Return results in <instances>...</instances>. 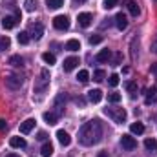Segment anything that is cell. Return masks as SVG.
<instances>
[{
	"instance_id": "6da1fadb",
	"label": "cell",
	"mask_w": 157,
	"mask_h": 157,
	"mask_svg": "<svg viewBox=\"0 0 157 157\" xmlns=\"http://www.w3.org/2000/svg\"><path fill=\"white\" fill-rule=\"evenodd\" d=\"M101 139H102V124L97 119L88 121V122H84L80 126V130H78V143L82 146H93Z\"/></svg>"
},
{
	"instance_id": "7a4b0ae2",
	"label": "cell",
	"mask_w": 157,
	"mask_h": 157,
	"mask_svg": "<svg viewBox=\"0 0 157 157\" xmlns=\"http://www.w3.org/2000/svg\"><path fill=\"white\" fill-rule=\"evenodd\" d=\"M104 113L110 115L117 124H122V122L126 121V110H124V108H106Z\"/></svg>"
},
{
	"instance_id": "3957f363",
	"label": "cell",
	"mask_w": 157,
	"mask_h": 157,
	"mask_svg": "<svg viewBox=\"0 0 157 157\" xmlns=\"http://www.w3.org/2000/svg\"><path fill=\"white\" fill-rule=\"evenodd\" d=\"M48 84H49V71H48V70H42V71H40L39 82L35 84V91H37V93H42V91L48 88Z\"/></svg>"
},
{
	"instance_id": "277c9868",
	"label": "cell",
	"mask_w": 157,
	"mask_h": 157,
	"mask_svg": "<svg viewBox=\"0 0 157 157\" xmlns=\"http://www.w3.org/2000/svg\"><path fill=\"white\" fill-rule=\"evenodd\" d=\"M53 26H55L59 31H66V29L70 28V18H68L66 15H57V17L53 18Z\"/></svg>"
},
{
	"instance_id": "5b68a950",
	"label": "cell",
	"mask_w": 157,
	"mask_h": 157,
	"mask_svg": "<svg viewBox=\"0 0 157 157\" xmlns=\"http://www.w3.org/2000/svg\"><path fill=\"white\" fill-rule=\"evenodd\" d=\"M22 84H24V80H22L20 75L11 73V75H7V77H6V86H7V88H11V90H18Z\"/></svg>"
},
{
	"instance_id": "8992f818",
	"label": "cell",
	"mask_w": 157,
	"mask_h": 157,
	"mask_svg": "<svg viewBox=\"0 0 157 157\" xmlns=\"http://www.w3.org/2000/svg\"><path fill=\"white\" fill-rule=\"evenodd\" d=\"M121 146L130 152V150H135V148H137V141H135L132 135H122V137H121Z\"/></svg>"
},
{
	"instance_id": "52a82bcc",
	"label": "cell",
	"mask_w": 157,
	"mask_h": 157,
	"mask_svg": "<svg viewBox=\"0 0 157 157\" xmlns=\"http://www.w3.org/2000/svg\"><path fill=\"white\" fill-rule=\"evenodd\" d=\"M42 35H44V26H42L40 22L31 24V28H29V37H31V39H35V40H39Z\"/></svg>"
},
{
	"instance_id": "ba28073f",
	"label": "cell",
	"mask_w": 157,
	"mask_h": 157,
	"mask_svg": "<svg viewBox=\"0 0 157 157\" xmlns=\"http://www.w3.org/2000/svg\"><path fill=\"white\" fill-rule=\"evenodd\" d=\"M17 22H18V18H17V17H11V15H7V17L2 18V26H4V29H13V28L17 26Z\"/></svg>"
},
{
	"instance_id": "9c48e42d",
	"label": "cell",
	"mask_w": 157,
	"mask_h": 157,
	"mask_svg": "<svg viewBox=\"0 0 157 157\" xmlns=\"http://www.w3.org/2000/svg\"><path fill=\"white\" fill-rule=\"evenodd\" d=\"M64 104H66V93L62 91V93H59V95H57V99H55L57 115H60V113H62V108H64Z\"/></svg>"
},
{
	"instance_id": "30bf717a",
	"label": "cell",
	"mask_w": 157,
	"mask_h": 157,
	"mask_svg": "<svg viewBox=\"0 0 157 157\" xmlns=\"http://www.w3.org/2000/svg\"><path fill=\"white\" fill-rule=\"evenodd\" d=\"M57 139H59V143H60L62 146H70V144H71V137H70L68 132H64V130H59V132H57Z\"/></svg>"
},
{
	"instance_id": "8fae6325",
	"label": "cell",
	"mask_w": 157,
	"mask_h": 157,
	"mask_svg": "<svg viewBox=\"0 0 157 157\" xmlns=\"http://www.w3.org/2000/svg\"><path fill=\"white\" fill-rule=\"evenodd\" d=\"M78 26H82V28H88L90 24H91V20H93V17H91V13H78Z\"/></svg>"
},
{
	"instance_id": "7c38bea8",
	"label": "cell",
	"mask_w": 157,
	"mask_h": 157,
	"mask_svg": "<svg viewBox=\"0 0 157 157\" xmlns=\"http://www.w3.org/2000/svg\"><path fill=\"white\" fill-rule=\"evenodd\" d=\"M35 119H26L22 124H20V133H29L33 128H35Z\"/></svg>"
},
{
	"instance_id": "4fadbf2b",
	"label": "cell",
	"mask_w": 157,
	"mask_h": 157,
	"mask_svg": "<svg viewBox=\"0 0 157 157\" xmlns=\"http://www.w3.org/2000/svg\"><path fill=\"white\" fill-rule=\"evenodd\" d=\"M77 66H78V59L77 57H70V59L64 60V71H73Z\"/></svg>"
},
{
	"instance_id": "5bb4252c",
	"label": "cell",
	"mask_w": 157,
	"mask_h": 157,
	"mask_svg": "<svg viewBox=\"0 0 157 157\" xmlns=\"http://www.w3.org/2000/svg\"><path fill=\"white\" fill-rule=\"evenodd\" d=\"M101 99H102V91H101V90H90V91H88V101H90V102L95 104V102H99Z\"/></svg>"
},
{
	"instance_id": "9a60e30c",
	"label": "cell",
	"mask_w": 157,
	"mask_h": 157,
	"mask_svg": "<svg viewBox=\"0 0 157 157\" xmlns=\"http://www.w3.org/2000/svg\"><path fill=\"white\" fill-rule=\"evenodd\" d=\"M110 57H112V51H110V49H101V51L97 53L95 60H97V62H108Z\"/></svg>"
},
{
	"instance_id": "2e32d148",
	"label": "cell",
	"mask_w": 157,
	"mask_h": 157,
	"mask_svg": "<svg viewBox=\"0 0 157 157\" xmlns=\"http://www.w3.org/2000/svg\"><path fill=\"white\" fill-rule=\"evenodd\" d=\"M115 24H117V28L122 31V29H126V26H128V20H126V15H122V13H117L115 15Z\"/></svg>"
},
{
	"instance_id": "e0dca14e",
	"label": "cell",
	"mask_w": 157,
	"mask_h": 157,
	"mask_svg": "<svg viewBox=\"0 0 157 157\" xmlns=\"http://www.w3.org/2000/svg\"><path fill=\"white\" fill-rule=\"evenodd\" d=\"M9 144L13 148H26V139L24 137H11L9 139Z\"/></svg>"
},
{
	"instance_id": "ac0fdd59",
	"label": "cell",
	"mask_w": 157,
	"mask_h": 157,
	"mask_svg": "<svg viewBox=\"0 0 157 157\" xmlns=\"http://www.w3.org/2000/svg\"><path fill=\"white\" fill-rule=\"evenodd\" d=\"M126 6H128V11H130L132 17H137L139 15V6H137L135 0H126Z\"/></svg>"
},
{
	"instance_id": "d6986e66",
	"label": "cell",
	"mask_w": 157,
	"mask_h": 157,
	"mask_svg": "<svg viewBox=\"0 0 157 157\" xmlns=\"http://www.w3.org/2000/svg\"><path fill=\"white\" fill-rule=\"evenodd\" d=\"M66 49H68V51H78V49H80V42H78L77 39L68 40V42H66Z\"/></svg>"
},
{
	"instance_id": "ffe728a7",
	"label": "cell",
	"mask_w": 157,
	"mask_h": 157,
	"mask_svg": "<svg viewBox=\"0 0 157 157\" xmlns=\"http://www.w3.org/2000/svg\"><path fill=\"white\" fill-rule=\"evenodd\" d=\"M40 154H42V157H49L53 154V144L51 143H44L42 148H40Z\"/></svg>"
},
{
	"instance_id": "44dd1931",
	"label": "cell",
	"mask_w": 157,
	"mask_h": 157,
	"mask_svg": "<svg viewBox=\"0 0 157 157\" xmlns=\"http://www.w3.org/2000/svg\"><path fill=\"white\" fill-rule=\"evenodd\" d=\"M130 132H132V133H135V135L144 133V126H143V122H133V124L130 126Z\"/></svg>"
},
{
	"instance_id": "7402d4cb",
	"label": "cell",
	"mask_w": 157,
	"mask_h": 157,
	"mask_svg": "<svg viewBox=\"0 0 157 157\" xmlns=\"http://www.w3.org/2000/svg\"><path fill=\"white\" fill-rule=\"evenodd\" d=\"M144 146H146V150H148L150 154H155L157 152V141L155 139H146V141H144Z\"/></svg>"
},
{
	"instance_id": "603a6c76",
	"label": "cell",
	"mask_w": 157,
	"mask_h": 157,
	"mask_svg": "<svg viewBox=\"0 0 157 157\" xmlns=\"http://www.w3.org/2000/svg\"><path fill=\"white\" fill-rule=\"evenodd\" d=\"M44 121H46L48 124H57L59 115H57V113H53V112H46V113H44Z\"/></svg>"
},
{
	"instance_id": "cb8c5ba5",
	"label": "cell",
	"mask_w": 157,
	"mask_h": 157,
	"mask_svg": "<svg viewBox=\"0 0 157 157\" xmlns=\"http://www.w3.org/2000/svg\"><path fill=\"white\" fill-rule=\"evenodd\" d=\"M9 64L15 66V68H18V66L24 64V59H22L20 55H11V57H9Z\"/></svg>"
},
{
	"instance_id": "d4e9b609",
	"label": "cell",
	"mask_w": 157,
	"mask_h": 157,
	"mask_svg": "<svg viewBox=\"0 0 157 157\" xmlns=\"http://www.w3.org/2000/svg\"><path fill=\"white\" fill-rule=\"evenodd\" d=\"M42 60H44L46 64H49V66H51V64H55V60H57V59H55V55H53V53L46 51V53H42Z\"/></svg>"
},
{
	"instance_id": "484cf974",
	"label": "cell",
	"mask_w": 157,
	"mask_h": 157,
	"mask_svg": "<svg viewBox=\"0 0 157 157\" xmlns=\"http://www.w3.org/2000/svg\"><path fill=\"white\" fill-rule=\"evenodd\" d=\"M46 4H48V9H59L62 7L64 0H46Z\"/></svg>"
},
{
	"instance_id": "4316f807",
	"label": "cell",
	"mask_w": 157,
	"mask_h": 157,
	"mask_svg": "<svg viewBox=\"0 0 157 157\" xmlns=\"http://www.w3.org/2000/svg\"><path fill=\"white\" fill-rule=\"evenodd\" d=\"M77 80H78V82H82V84H86V82L90 80V73H88L86 70H80V71H78V75H77Z\"/></svg>"
},
{
	"instance_id": "83f0119b",
	"label": "cell",
	"mask_w": 157,
	"mask_h": 157,
	"mask_svg": "<svg viewBox=\"0 0 157 157\" xmlns=\"http://www.w3.org/2000/svg\"><path fill=\"white\" fill-rule=\"evenodd\" d=\"M17 39H18V44H28L31 37H29V33H28V31H20Z\"/></svg>"
},
{
	"instance_id": "f1b7e54d",
	"label": "cell",
	"mask_w": 157,
	"mask_h": 157,
	"mask_svg": "<svg viewBox=\"0 0 157 157\" xmlns=\"http://www.w3.org/2000/svg\"><path fill=\"white\" fill-rule=\"evenodd\" d=\"M124 88L132 93V95H135V91H137V84L133 82V80H128V82H124Z\"/></svg>"
},
{
	"instance_id": "f546056e",
	"label": "cell",
	"mask_w": 157,
	"mask_h": 157,
	"mask_svg": "<svg viewBox=\"0 0 157 157\" xmlns=\"http://www.w3.org/2000/svg\"><path fill=\"white\" fill-rule=\"evenodd\" d=\"M9 44H11L9 37H0V51H6L9 48Z\"/></svg>"
},
{
	"instance_id": "4dcf8cb0",
	"label": "cell",
	"mask_w": 157,
	"mask_h": 157,
	"mask_svg": "<svg viewBox=\"0 0 157 157\" xmlns=\"http://www.w3.org/2000/svg\"><path fill=\"white\" fill-rule=\"evenodd\" d=\"M24 7H26V11H35L37 9V0H26Z\"/></svg>"
},
{
	"instance_id": "1f68e13d",
	"label": "cell",
	"mask_w": 157,
	"mask_h": 157,
	"mask_svg": "<svg viewBox=\"0 0 157 157\" xmlns=\"http://www.w3.org/2000/svg\"><path fill=\"white\" fill-rule=\"evenodd\" d=\"M104 77H106V73H104L102 70H97V71L93 73V80H97V82H101V80H104Z\"/></svg>"
},
{
	"instance_id": "d6a6232c",
	"label": "cell",
	"mask_w": 157,
	"mask_h": 157,
	"mask_svg": "<svg viewBox=\"0 0 157 157\" xmlns=\"http://www.w3.org/2000/svg\"><path fill=\"white\" fill-rule=\"evenodd\" d=\"M108 84H110V86H113V88L117 86V84H119V75H117V73L110 75V78H108Z\"/></svg>"
},
{
	"instance_id": "836d02e7",
	"label": "cell",
	"mask_w": 157,
	"mask_h": 157,
	"mask_svg": "<svg viewBox=\"0 0 157 157\" xmlns=\"http://www.w3.org/2000/svg\"><path fill=\"white\" fill-rule=\"evenodd\" d=\"M117 2L119 0H104V7H106V9H112V7L117 6Z\"/></svg>"
},
{
	"instance_id": "e575fe53",
	"label": "cell",
	"mask_w": 157,
	"mask_h": 157,
	"mask_svg": "<svg viewBox=\"0 0 157 157\" xmlns=\"http://www.w3.org/2000/svg\"><path fill=\"white\" fill-rule=\"evenodd\" d=\"M108 101H110V102H119V101H121V95H119V93H110V95H108Z\"/></svg>"
},
{
	"instance_id": "d590c367",
	"label": "cell",
	"mask_w": 157,
	"mask_h": 157,
	"mask_svg": "<svg viewBox=\"0 0 157 157\" xmlns=\"http://www.w3.org/2000/svg\"><path fill=\"white\" fill-rule=\"evenodd\" d=\"M99 42H102V37L101 35H93V37H90V44L93 46V44H99Z\"/></svg>"
},
{
	"instance_id": "8d00e7d4",
	"label": "cell",
	"mask_w": 157,
	"mask_h": 157,
	"mask_svg": "<svg viewBox=\"0 0 157 157\" xmlns=\"http://www.w3.org/2000/svg\"><path fill=\"white\" fill-rule=\"evenodd\" d=\"M121 59H122V55L117 53V55H115V59H113V64H121Z\"/></svg>"
},
{
	"instance_id": "74e56055",
	"label": "cell",
	"mask_w": 157,
	"mask_h": 157,
	"mask_svg": "<svg viewBox=\"0 0 157 157\" xmlns=\"http://www.w3.org/2000/svg\"><path fill=\"white\" fill-rule=\"evenodd\" d=\"M7 128V122H6V119H0V130H6Z\"/></svg>"
},
{
	"instance_id": "f35d334b",
	"label": "cell",
	"mask_w": 157,
	"mask_h": 157,
	"mask_svg": "<svg viewBox=\"0 0 157 157\" xmlns=\"http://www.w3.org/2000/svg\"><path fill=\"white\" fill-rule=\"evenodd\" d=\"M152 51H154V53H157V37L154 39V42H152Z\"/></svg>"
},
{
	"instance_id": "ab89813d",
	"label": "cell",
	"mask_w": 157,
	"mask_h": 157,
	"mask_svg": "<svg viewBox=\"0 0 157 157\" xmlns=\"http://www.w3.org/2000/svg\"><path fill=\"white\" fill-rule=\"evenodd\" d=\"M37 139H39V141H46V133H44V132H39Z\"/></svg>"
},
{
	"instance_id": "60d3db41",
	"label": "cell",
	"mask_w": 157,
	"mask_h": 157,
	"mask_svg": "<svg viewBox=\"0 0 157 157\" xmlns=\"http://www.w3.org/2000/svg\"><path fill=\"white\" fill-rule=\"evenodd\" d=\"M75 102H77L78 106H84V99H82V97H77V99H75Z\"/></svg>"
},
{
	"instance_id": "b9f144b4",
	"label": "cell",
	"mask_w": 157,
	"mask_h": 157,
	"mask_svg": "<svg viewBox=\"0 0 157 157\" xmlns=\"http://www.w3.org/2000/svg\"><path fill=\"white\" fill-rule=\"evenodd\" d=\"M84 2H86V0H73V4H75V6H80V4H84Z\"/></svg>"
},
{
	"instance_id": "7bdbcfd3",
	"label": "cell",
	"mask_w": 157,
	"mask_h": 157,
	"mask_svg": "<svg viewBox=\"0 0 157 157\" xmlns=\"http://www.w3.org/2000/svg\"><path fill=\"white\" fill-rule=\"evenodd\" d=\"M97 157H108V152H101Z\"/></svg>"
},
{
	"instance_id": "ee69618b",
	"label": "cell",
	"mask_w": 157,
	"mask_h": 157,
	"mask_svg": "<svg viewBox=\"0 0 157 157\" xmlns=\"http://www.w3.org/2000/svg\"><path fill=\"white\" fill-rule=\"evenodd\" d=\"M6 157H20V155H17V154H7Z\"/></svg>"
}]
</instances>
